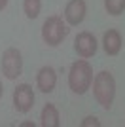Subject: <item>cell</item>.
<instances>
[{
	"label": "cell",
	"instance_id": "1",
	"mask_svg": "<svg viewBox=\"0 0 125 127\" xmlns=\"http://www.w3.org/2000/svg\"><path fill=\"white\" fill-rule=\"evenodd\" d=\"M93 82V68L85 59H80L70 66V74H68V85L74 93L83 95L89 89V85Z\"/></svg>",
	"mask_w": 125,
	"mask_h": 127
},
{
	"label": "cell",
	"instance_id": "2",
	"mask_svg": "<svg viewBox=\"0 0 125 127\" xmlns=\"http://www.w3.org/2000/svg\"><path fill=\"white\" fill-rule=\"evenodd\" d=\"M93 93H95V99L102 108H110L112 102H114V97H116V80L114 76L102 70L93 78Z\"/></svg>",
	"mask_w": 125,
	"mask_h": 127
},
{
	"label": "cell",
	"instance_id": "3",
	"mask_svg": "<svg viewBox=\"0 0 125 127\" xmlns=\"http://www.w3.org/2000/svg\"><path fill=\"white\" fill-rule=\"evenodd\" d=\"M66 34H68V29H66V25L62 23V19L59 15L47 17L46 21H44V25H42V38H44V42H46L47 46H51V48L59 46V44L66 38Z\"/></svg>",
	"mask_w": 125,
	"mask_h": 127
},
{
	"label": "cell",
	"instance_id": "4",
	"mask_svg": "<svg viewBox=\"0 0 125 127\" xmlns=\"http://www.w3.org/2000/svg\"><path fill=\"white\" fill-rule=\"evenodd\" d=\"M2 74L8 80H15L17 76H21L23 72V57H21V51L15 48H8L2 53Z\"/></svg>",
	"mask_w": 125,
	"mask_h": 127
},
{
	"label": "cell",
	"instance_id": "5",
	"mask_svg": "<svg viewBox=\"0 0 125 127\" xmlns=\"http://www.w3.org/2000/svg\"><path fill=\"white\" fill-rule=\"evenodd\" d=\"M13 104H15L17 112L21 114H27L34 106V91H32V85L29 84H21L15 87L13 91Z\"/></svg>",
	"mask_w": 125,
	"mask_h": 127
},
{
	"label": "cell",
	"instance_id": "6",
	"mask_svg": "<svg viewBox=\"0 0 125 127\" xmlns=\"http://www.w3.org/2000/svg\"><path fill=\"white\" fill-rule=\"evenodd\" d=\"M74 49H76V53L82 59L93 57L95 53H97V38L87 31L80 32L78 36H76V40H74Z\"/></svg>",
	"mask_w": 125,
	"mask_h": 127
},
{
	"label": "cell",
	"instance_id": "7",
	"mask_svg": "<svg viewBox=\"0 0 125 127\" xmlns=\"http://www.w3.org/2000/svg\"><path fill=\"white\" fill-rule=\"evenodd\" d=\"M85 13H87V6H85L83 0H70L64 8V19L72 27L80 25L85 19Z\"/></svg>",
	"mask_w": 125,
	"mask_h": 127
},
{
	"label": "cell",
	"instance_id": "8",
	"mask_svg": "<svg viewBox=\"0 0 125 127\" xmlns=\"http://www.w3.org/2000/svg\"><path fill=\"white\" fill-rule=\"evenodd\" d=\"M55 84H57V74H55V68L53 66H42L38 70L36 76V85L42 93H51L55 89Z\"/></svg>",
	"mask_w": 125,
	"mask_h": 127
},
{
	"label": "cell",
	"instance_id": "9",
	"mask_svg": "<svg viewBox=\"0 0 125 127\" xmlns=\"http://www.w3.org/2000/svg\"><path fill=\"white\" fill-rule=\"evenodd\" d=\"M121 36L116 29H108L102 36V48L108 55H118L121 51Z\"/></svg>",
	"mask_w": 125,
	"mask_h": 127
},
{
	"label": "cell",
	"instance_id": "10",
	"mask_svg": "<svg viewBox=\"0 0 125 127\" xmlns=\"http://www.w3.org/2000/svg\"><path fill=\"white\" fill-rule=\"evenodd\" d=\"M42 125L44 127H57L61 125V118H59V110L55 108V104H51V102H47L44 108H42Z\"/></svg>",
	"mask_w": 125,
	"mask_h": 127
},
{
	"label": "cell",
	"instance_id": "11",
	"mask_svg": "<svg viewBox=\"0 0 125 127\" xmlns=\"http://www.w3.org/2000/svg\"><path fill=\"white\" fill-rule=\"evenodd\" d=\"M23 10H25V15L29 19H36L40 15V10H42V2L40 0H25L23 2Z\"/></svg>",
	"mask_w": 125,
	"mask_h": 127
},
{
	"label": "cell",
	"instance_id": "12",
	"mask_svg": "<svg viewBox=\"0 0 125 127\" xmlns=\"http://www.w3.org/2000/svg\"><path fill=\"white\" fill-rule=\"evenodd\" d=\"M104 8L110 15H120L125 10V0H104Z\"/></svg>",
	"mask_w": 125,
	"mask_h": 127
},
{
	"label": "cell",
	"instance_id": "13",
	"mask_svg": "<svg viewBox=\"0 0 125 127\" xmlns=\"http://www.w3.org/2000/svg\"><path fill=\"white\" fill-rule=\"evenodd\" d=\"M80 125H82V127H87V125H95V127H99V125H100V122H99V120H97L95 116H89V118H85V120H82V122H80Z\"/></svg>",
	"mask_w": 125,
	"mask_h": 127
},
{
	"label": "cell",
	"instance_id": "14",
	"mask_svg": "<svg viewBox=\"0 0 125 127\" xmlns=\"http://www.w3.org/2000/svg\"><path fill=\"white\" fill-rule=\"evenodd\" d=\"M6 6H8V0H0V11H2V10H4V8H6Z\"/></svg>",
	"mask_w": 125,
	"mask_h": 127
},
{
	"label": "cell",
	"instance_id": "15",
	"mask_svg": "<svg viewBox=\"0 0 125 127\" xmlns=\"http://www.w3.org/2000/svg\"><path fill=\"white\" fill-rule=\"evenodd\" d=\"M2 93H4V87H2V82H0V99H2Z\"/></svg>",
	"mask_w": 125,
	"mask_h": 127
}]
</instances>
